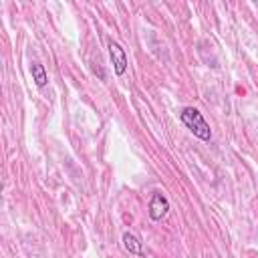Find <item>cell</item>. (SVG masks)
<instances>
[{
  "label": "cell",
  "instance_id": "cell-1",
  "mask_svg": "<svg viewBox=\"0 0 258 258\" xmlns=\"http://www.w3.org/2000/svg\"><path fill=\"white\" fill-rule=\"evenodd\" d=\"M179 119L194 133V137H198L202 141H210L212 139V129H210L208 121L204 119V115L196 107H183L181 113H179Z\"/></svg>",
  "mask_w": 258,
  "mask_h": 258
},
{
  "label": "cell",
  "instance_id": "cell-2",
  "mask_svg": "<svg viewBox=\"0 0 258 258\" xmlns=\"http://www.w3.org/2000/svg\"><path fill=\"white\" fill-rule=\"evenodd\" d=\"M167 210H169L167 198H165L161 191H153L151 198H149V204H147V214H149V218H151L153 222H161V220L165 218Z\"/></svg>",
  "mask_w": 258,
  "mask_h": 258
},
{
  "label": "cell",
  "instance_id": "cell-3",
  "mask_svg": "<svg viewBox=\"0 0 258 258\" xmlns=\"http://www.w3.org/2000/svg\"><path fill=\"white\" fill-rule=\"evenodd\" d=\"M109 56H111V62H113V73H115L117 77L125 75L129 60H127V54H125V50L119 46V42H115V40H109Z\"/></svg>",
  "mask_w": 258,
  "mask_h": 258
},
{
  "label": "cell",
  "instance_id": "cell-4",
  "mask_svg": "<svg viewBox=\"0 0 258 258\" xmlns=\"http://www.w3.org/2000/svg\"><path fill=\"white\" fill-rule=\"evenodd\" d=\"M121 242H123V248H125L129 254L139 256V258H145V248H143V242H141V240H139L135 234L125 232V234H123V238H121Z\"/></svg>",
  "mask_w": 258,
  "mask_h": 258
},
{
  "label": "cell",
  "instance_id": "cell-5",
  "mask_svg": "<svg viewBox=\"0 0 258 258\" xmlns=\"http://www.w3.org/2000/svg\"><path fill=\"white\" fill-rule=\"evenodd\" d=\"M30 75H32V81H34V85H36L38 89H42V87L48 83V75H46V71H44V64H40L38 60L30 62Z\"/></svg>",
  "mask_w": 258,
  "mask_h": 258
}]
</instances>
